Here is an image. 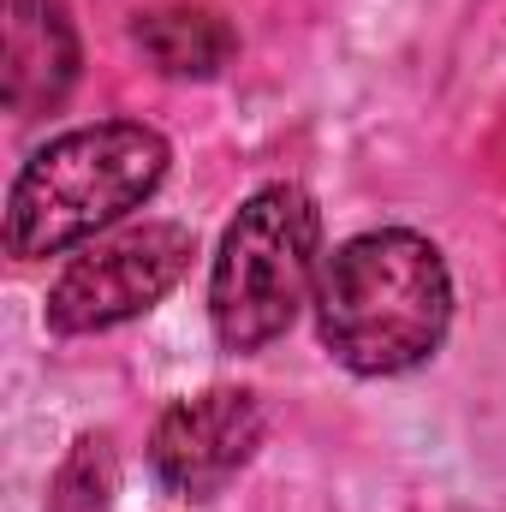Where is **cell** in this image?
I'll return each mask as SVG.
<instances>
[{"mask_svg":"<svg viewBox=\"0 0 506 512\" xmlns=\"http://www.w3.org/2000/svg\"><path fill=\"white\" fill-rule=\"evenodd\" d=\"M453 322V274L423 233H358L316 274V334L352 376L429 364Z\"/></svg>","mask_w":506,"mask_h":512,"instance_id":"obj_1","label":"cell"},{"mask_svg":"<svg viewBox=\"0 0 506 512\" xmlns=\"http://www.w3.org/2000/svg\"><path fill=\"white\" fill-rule=\"evenodd\" d=\"M167 137L131 120H102L36 149L6 191V251L18 262L60 256L114 227L167 179Z\"/></svg>","mask_w":506,"mask_h":512,"instance_id":"obj_2","label":"cell"},{"mask_svg":"<svg viewBox=\"0 0 506 512\" xmlns=\"http://www.w3.org/2000/svg\"><path fill=\"white\" fill-rule=\"evenodd\" d=\"M322 256V209L298 185H262L227 221L215 274H209V316L227 352H262L280 340L316 286Z\"/></svg>","mask_w":506,"mask_h":512,"instance_id":"obj_3","label":"cell"},{"mask_svg":"<svg viewBox=\"0 0 506 512\" xmlns=\"http://www.w3.org/2000/svg\"><path fill=\"white\" fill-rule=\"evenodd\" d=\"M191 268V233L173 221H143L126 233L96 239L72 256L48 292V328L54 334H102L161 304L179 274Z\"/></svg>","mask_w":506,"mask_h":512,"instance_id":"obj_4","label":"cell"},{"mask_svg":"<svg viewBox=\"0 0 506 512\" xmlns=\"http://www.w3.org/2000/svg\"><path fill=\"white\" fill-rule=\"evenodd\" d=\"M262 399L251 387H203L173 399L149 435V465L179 501L221 495L262 447Z\"/></svg>","mask_w":506,"mask_h":512,"instance_id":"obj_5","label":"cell"},{"mask_svg":"<svg viewBox=\"0 0 506 512\" xmlns=\"http://www.w3.org/2000/svg\"><path fill=\"white\" fill-rule=\"evenodd\" d=\"M78 78V36L60 0H12L6 6V108L12 114H48L66 102Z\"/></svg>","mask_w":506,"mask_h":512,"instance_id":"obj_6","label":"cell"},{"mask_svg":"<svg viewBox=\"0 0 506 512\" xmlns=\"http://www.w3.org/2000/svg\"><path fill=\"white\" fill-rule=\"evenodd\" d=\"M131 42L167 72V78H215L233 54H239V36L221 12H203V6H167V12H143L131 24Z\"/></svg>","mask_w":506,"mask_h":512,"instance_id":"obj_7","label":"cell"},{"mask_svg":"<svg viewBox=\"0 0 506 512\" xmlns=\"http://www.w3.org/2000/svg\"><path fill=\"white\" fill-rule=\"evenodd\" d=\"M114 495V447L108 435H84L54 477V512H108Z\"/></svg>","mask_w":506,"mask_h":512,"instance_id":"obj_8","label":"cell"}]
</instances>
